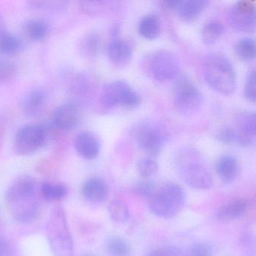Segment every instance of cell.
Instances as JSON below:
<instances>
[{
    "mask_svg": "<svg viewBox=\"0 0 256 256\" xmlns=\"http://www.w3.org/2000/svg\"><path fill=\"white\" fill-rule=\"evenodd\" d=\"M36 180L30 175L16 178L6 192L8 210L16 221H34L40 212V193Z\"/></svg>",
    "mask_w": 256,
    "mask_h": 256,
    "instance_id": "1",
    "label": "cell"
},
{
    "mask_svg": "<svg viewBox=\"0 0 256 256\" xmlns=\"http://www.w3.org/2000/svg\"><path fill=\"white\" fill-rule=\"evenodd\" d=\"M205 82L210 88L223 96H230L236 86V76L230 60L220 52L205 56L203 62Z\"/></svg>",
    "mask_w": 256,
    "mask_h": 256,
    "instance_id": "2",
    "label": "cell"
},
{
    "mask_svg": "<svg viewBox=\"0 0 256 256\" xmlns=\"http://www.w3.org/2000/svg\"><path fill=\"white\" fill-rule=\"evenodd\" d=\"M176 164L181 179L188 186L199 190L212 187V174L204 164L198 151L192 148L182 150L176 157Z\"/></svg>",
    "mask_w": 256,
    "mask_h": 256,
    "instance_id": "3",
    "label": "cell"
},
{
    "mask_svg": "<svg viewBox=\"0 0 256 256\" xmlns=\"http://www.w3.org/2000/svg\"><path fill=\"white\" fill-rule=\"evenodd\" d=\"M186 194L180 186L175 182H166L149 198L150 210L157 216L172 218L176 216L184 208Z\"/></svg>",
    "mask_w": 256,
    "mask_h": 256,
    "instance_id": "4",
    "label": "cell"
},
{
    "mask_svg": "<svg viewBox=\"0 0 256 256\" xmlns=\"http://www.w3.org/2000/svg\"><path fill=\"white\" fill-rule=\"evenodd\" d=\"M142 66L148 77L158 82H170L176 78L180 70L178 56L166 49L148 54L142 60Z\"/></svg>",
    "mask_w": 256,
    "mask_h": 256,
    "instance_id": "5",
    "label": "cell"
},
{
    "mask_svg": "<svg viewBox=\"0 0 256 256\" xmlns=\"http://www.w3.org/2000/svg\"><path fill=\"white\" fill-rule=\"evenodd\" d=\"M49 245L55 256H73L74 244L64 210L56 208L47 224Z\"/></svg>",
    "mask_w": 256,
    "mask_h": 256,
    "instance_id": "6",
    "label": "cell"
},
{
    "mask_svg": "<svg viewBox=\"0 0 256 256\" xmlns=\"http://www.w3.org/2000/svg\"><path fill=\"white\" fill-rule=\"evenodd\" d=\"M174 106L178 113L190 116L197 113L204 102V97L200 90L190 78L181 76L176 79L174 86Z\"/></svg>",
    "mask_w": 256,
    "mask_h": 256,
    "instance_id": "7",
    "label": "cell"
},
{
    "mask_svg": "<svg viewBox=\"0 0 256 256\" xmlns=\"http://www.w3.org/2000/svg\"><path fill=\"white\" fill-rule=\"evenodd\" d=\"M131 134L138 148L154 156L161 152L168 139L163 127L152 121L138 122L132 128Z\"/></svg>",
    "mask_w": 256,
    "mask_h": 256,
    "instance_id": "8",
    "label": "cell"
},
{
    "mask_svg": "<svg viewBox=\"0 0 256 256\" xmlns=\"http://www.w3.org/2000/svg\"><path fill=\"white\" fill-rule=\"evenodd\" d=\"M100 102L104 108H136L142 103L140 95L124 80L107 84L102 90Z\"/></svg>",
    "mask_w": 256,
    "mask_h": 256,
    "instance_id": "9",
    "label": "cell"
},
{
    "mask_svg": "<svg viewBox=\"0 0 256 256\" xmlns=\"http://www.w3.org/2000/svg\"><path fill=\"white\" fill-rule=\"evenodd\" d=\"M48 131L46 127L37 124H28L19 128L14 140L16 154L29 156L34 154L47 143Z\"/></svg>",
    "mask_w": 256,
    "mask_h": 256,
    "instance_id": "10",
    "label": "cell"
},
{
    "mask_svg": "<svg viewBox=\"0 0 256 256\" xmlns=\"http://www.w3.org/2000/svg\"><path fill=\"white\" fill-rule=\"evenodd\" d=\"M229 22L235 30L250 34L256 30V8L254 2L242 0L234 4L229 12Z\"/></svg>",
    "mask_w": 256,
    "mask_h": 256,
    "instance_id": "11",
    "label": "cell"
},
{
    "mask_svg": "<svg viewBox=\"0 0 256 256\" xmlns=\"http://www.w3.org/2000/svg\"><path fill=\"white\" fill-rule=\"evenodd\" d=\"M236 143L242 146L254 144L256 137V113L250 110L240 112L235 118Z\"/></svg>",
    "mask_w": 256,
    "mask_h": 256,
    "instance_id": "12",
    "label": "cell"
},
{
    "mask_svg": "<svg viewBox=\"0 0 256 256\" xmlns=\"http://www.w3.org/2000/svg\"><path fill=\"white\" fill-rule=\"evenodd\" d=\"M80 120L78 107L73 103L60 104L54 112V125L60 130H73L78 125Z\"/></svg>",
    "mask_w": 256,
    "mask_h": 256,
    "instance_id": "13",
    "label": "cell"
},
{
    "mask_svg": "<svg viewBox=\"0 0 256 256\" xmlns=\"http://www.w3.org/2000/svg\"><path fill=\"white\" fill-rule=\"evenodd\" d=\"M74 148L78 155L85 160L96 158L101 150V144L98 138L90 132H82L74 139Z\"/></svg>",
    "mask_w": 256,
    "mask_h": 256,
    "instance_id": "14",
    "label": "cell"
},
{
    "mask_svg": "<svg viewBox=\"0 0 256 256\" xmlns=\"http://www.w3.org/2000/svg\"><path fill=\"white\" fill-rule=\"evenodd\" d=\"M107 55L114 65L124 67L131 62L132 50L125 40L115 37L108 44Z\"/></svg>",
    "mask_w": 256,
    "mask_h": 256,
    "instance_id": "15",
    "label": "cell"
},
{
    "mask_svg": "<svg viewBox=\"0 0 256 256\" xmlns=\"http://www.w3.org/2000/svg\"><path fill=\"white\" fill-rule=\"evenodd\" d=\"M208 4L205 0H178L174 11L181 20L192 23L200 17Z\"/></svg>",
    "mask_w": 256,
    "mask_h": 256,
    "instance_id": "16",
    "label": "cell"
},
{
    "mask_svg": "<svg viewBox=\"0 0 256 256\" xmlns=\"http://www.w3.org/2000/svg\"><path fill=\"white\" fill-rule=\"evenodd\" d=\"M82 193L84 197L91 203H102L107 200L108 187L101 178H90L84 184Z\"/></svg>",
    "mask_w": 256,
    "mask_h": 256,
    "instance_id": "17",
    "label": "cell"
},
{
    "mask_svg": "<svg viewBox=\"0 0 256 256\" xmlns=\"http://www.w3.org/2000/svg\"><path fill=\"white\" fill-rule=\"evenodd\" d=\"M250 208V202L244 198L236 199L218 208L216 217L220 222H230L241 218Z\"/></svg>",
    "mask_w": 256,
    "mask_h": 256,
    "instance_id": "18",
    "label": "cell"
},
{
    "mask_svg": "<svg viewBox=\"0 0 256 256\" xmlns=\"http://www.w3.org/2000/svg\"><path fill=\"white\" fill-rule=\"evenodd\" d=\"M46 102V94L40 89L30 90L22 98V108L25 114L30 116L38 114Z\"/></svg>",
    "mask_w": 256,
    "mask_h": 256,
    "instance_id": "19",
    "label": "cell"
},
{
    "mask_svg": "<svg viewBox=\"0 0 256 256\" xmlns=\"http://www.w3.org/2000/svg\"><path fill=\"white\" fill-rule=\"evenodd\" d=\"M216 172L223 182L226 184L233 182L239 173L238 160L232 155L222 156L216 164Z\"/></svg>",
    "mask_w": 256,
    "mask_h": 256,
    "instance_id": "20",
    "label": "cell"
},
{
    "mask_svg": "<svg viewBox=\"0 0 256 256\" xmlns=\"http://www.w3.org/2000/svg\"><path fill=\"white\" fill-rule=\"evenodd\" d=\"M138 30L142 38L150 41L156 40L161 32L160 18L155 14H146L139 22Z\"/></svg>",
    "mask_w": 256,
    "mask_h": 256,
    "instance_id": "21",
    "label": "cell"
},
{
    "mask_svg": "<svg viewBox=\"0 0 256 256\" xmlns=\"http://www.w3.org/2000/svg\"><path fill=\"white\" fill-rule=\"evenodd\" d=\"M24 32L28 38L34 42L44 40L50 32L48 23L43 19L34 18L26 20L24 24Z\"/></svg>",
    "mask_w": 256,
    "mask_h": 256,
    "instance_id": "22",
    "label": "cell"
},
{
    "mask_svg": "<svg viewBox=\"0 0 256 256\" xmlns=\"http://www.w3.org/2000/svg\"><path fill=\"white\" fill-rule=\"evenodd\" d=\"M101 36L96 32L86 34L79 42V52L84 58L94 59L101 50Z\"/></svg>",
    "mask_w": 256,
    "mask_h": 256,
    "instance_id": "23",
    "label": "cell"
},
{
    "mask_svg": "<svg viewBox=\"0 0 256 256\" xmlns=\"http://www.w3.org/2000/svg\"><path fill=\"white\" fill-rule=\"evenodd\" d=\"M224 32L222 22L214 20L208 22L202 30V40L206 46H212L220 40Z\"/></svg>",
    "mask_w": 256,
    "mask_h": 256,
    "instance_id": "24",
    "label": "cell"
},
{
    "mask_svg": "<svg viewBox=\"0 0 256 256\" xmlns=\"http://www.w3.org/2000/svg\"><path fill=\"white\" fill-rule=\"evenodd\" d=\"M23 48V43L16 36L5 32L0 35V53L4 55H14Z\"/></svg>",
    "mask_w": 256,
    "mask_h": 256,
    "instance_id": "25",
    "label": "cell"
},
{
    "mask_svg": "<svg viewBox=\"0 0 256 256\" xmlns=\"http://www.w3.org/2000/svg\"><path fill=\"white\" fill-rule=\"evenodd\" d=\"M236 56L244 61H252L256 58V42L251 37H244L235 44Z\"/></svg>",
    "mask_w": 256,
    "mask_h": 256,
    "instance_id": "26",
    "label": "cell"
},
{
    "mask_svg": "<svg viewBox=\"0 0 256 256\" xmlns=\"http://www.w3.org/2000/svg\"><path fill=\"white\" fill-rule=\"evenodd\" d=\"M106 251L110 256H128L130 252L128 242L119 236H112L106 242Z\"/></svg>",
    "mask_w": 256,
    "mask_h": 256,
    "instance_id": "27",
    "label": "cell"
},
{
    "mask_svg": "<svg viewBox=\"0 0 256 256\" xmlns=\"http://www.w3.org/2000/svg\"><path fill=\"white\" fill-rule=\"evenodd\" d=\"M108 214L110 218L118 223H124L130 217L128 208L125 202L121 200H114L109 204Z\"/></svg>",
    "mask_w": 256,
    "mask_h": 256,
    "instance_id": "28",
    "label": "cell"
},
{
    "mask_svg": "<svg viewBox=\"0 0 256 256\" xmlns=\"http://www.w3.org/2000/svg\"><path fill=\"white\" fill-rule=\"evenodd\" d=\"M42 196L48 200H60L67 194V188L62 184L44 182L40 188Z\"/></svg>",
    "mask_w": 256,
    "mask_h": 256,
    "instance_id": "29",
    "label": "cell"
},
{
    "mask_svg": "<svg viewBox=\"0 0 256 256\" xmlns=\"http://www.w3.org/2000/svg\"><path fill=\"white\" fill-rule=\"evenodd\" d=\"M158 164L152 157L142 158L137 164V172L142 178H149L156 174Z\"/></svg>",
    "mask_w": 256,
    "mask_h": 256,
    "instance_id": "30",
    "label": "cell"
},
{
    "mask_svg": "<svg viewBox=\"0 0 256 256\" xmlns=\"http://www.w3.org/2000/svg\"><path fill=\"white\" fill-rule=\"evenodd\" d=\"M244 96L246 101L254 103L256 102V70L248 72L246 77L244 86Z\"/></svg>",
    "mask_w": 256,
    "mask_h": 256,
    "instance_id": "31",
    "label": "cell"
},
{
    "mask_svg": "<svg viewBox=\"0 0 256 256\" xmlns=\"http://www.w3.org/2000/svg\"><path fill=\"white\" fill-rule=\"evenodd\" d=\"M156 190V188L154 182L152 181L148 180L137 182L132 188V191L134 194L140 196V197L146 198L148 199L154 194Z\"/></svg>",
    "mask_w": 256,
    "mask_h": 256,
    "instance_id": "32",
    "label": "cell"
},
{
    "mask_svg": "<svg viewBox=\"0 0 256 256\" xmlns=\"http://www.w3.org/2000/svg\"><path fill=\"white\" fill-rule=\"evenodd\" d=\"M216 139L224 144L236 143V134L234 127L224 126L221 127L216 134Z\"/></svg>",
    "mask_w": 256,
    "mask_h": 256,
    "instance_id": "33",
    "label": "cell"
},
{
    "mask_svg": "<svg viewBox=\"0 0 256 256\" xmlns=\"http://www.w3.org/2000/svg\"><path fill=\"white\" fill-rule=\"evenodd\" d=\"M214 250L208 242H196L188 250V256H212Z\"/></svg>",
    "mask_w": 256,
    "mask_h": 256,
    "instance_id": "34",
    "label": "cell"
},
{
    "mask_svg": "<svg viewBox=\"0 0 256 256\" xmlns=\"http://www.w3.org/2000/svg\"><path fill=\"white\" fill-rule=\"evenodd\" d=\"M146 256H184L180 248L175 246H167L154 248L148 253Z\"/></svg>",
    "mask_w": 256,
    "mask_h": 256,
    "instance_id": "35",
    "label": "cell"
},
{
    "mask_svg": "<svg viewBox=\"0 0 256 256\" xmlns=\"http://www.w3.org/2000/svg\"><path fill=\"white\" fill-rule=\"evenodd\" d=\"M14 66L10 62L0 60V82L10 78L14 74Z\"/></svg>",
    "mask_w": 256,
    "mask_h": 256,
    "instance_id": "36",
    "label": "cell"
},
{
    "mask_svg": "<svg viewBox=\"0 0 256 256\" xmlns=\"http://www.w3.org/2000/svg\"><path fill=\"white\" fill-rule=\"evenodd\" d=\"M8 254V246L2 238H0V256H6Z\"/></svg>",
    "mask_w": 256,
    "mask_h": 256,
    "instance_id": "37",
    "label": "cell"
},
{
    "mask_svg": "<svg viewBox=\"0 0 256 256\" xmlns=\"http://www.w3.org/2000/svg\"><path fill=\"white\" fill-rule=\"evenodd\" d=\"M5 26H4V19L0 16V35L5 32Z\"/></svg>",
    "mask_w": 256,
    "mask_h": 256,
    "instance_id": "38",
    "label": "cell"
},
{
    "mask_svg": "<svg viewBox=\"0 0 256 256\" xmlns=\"http://www.w3.org/2000/svg\"><path fill=\"white\" fill-rule=\"evenodd\" d=\"M91 256V254H85V256Z\"/></svg>",
    "mask_w": 256,
    "mask_h": 256,
    "instance_id": "39",
    "label": "cell"
}]
</instances>
